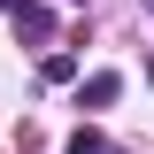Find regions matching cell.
I'll list each match as a JSON object with an SVG mask.
<instances>
[{
    "mask_svg": "<svg viewBox=\"0 0 154 154\" xmlns=\"http://www.w3.org/2000/svg\"><path fill=\"white\" fill-rule=\"evenodd\" d=\"M8 16H16V31H31V38H46V0H8Z\"/></svg>",
    "mask_w": 154,
    "mask_h": 154,
    "instance_id": "obj_2",
    "label": "cell"
},
{
    "mask_svg": "<svg viewBox=\"0 0 154 154\" xmlns=\"http://www.w3.org/2000/svg\"><path fill=\"white\" fill-rule=\"evenodd\" d=\"M69 154H123V146H116V139H100V131H77V139H69Z\"/></svg>",
    "mask_w": 154,
    "mask_h": 154,
    "instance_id": "obj_3",
    "label": "cell"
},
{
    "mask_svg": "<svg viewBox=\"0 0 154 154\" xmlns=\"http://www.w3.org/2000/svg\"><path fill=\"white\" fill-rule=\"evenodd\" d=\"M116 93H123V77H116V69H100V77H85V93H77V108H108Z\"/></svg>",
    "mask_w": 154,
    "mask_h": 154,
    "instance_id": "obj_1",
    "label": "cell"
}]
</instances>
